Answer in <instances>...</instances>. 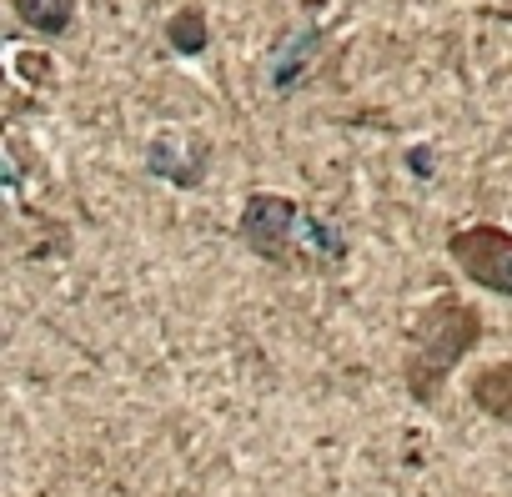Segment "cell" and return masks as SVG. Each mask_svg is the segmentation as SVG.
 I'll return each mask as SVG.
<instances>
[{"mask_svg":"<svg viewBox=\"0 0 512 497\" xmlns=\"http://www.w3.org/2000/svg\"><path fill=\"white\" fill-rule=\"evenodd\" d=\"M312 51H317V31H307V36H297V41L287 46V56H277V71H272V81H277V91H292V86H297V76L307 71V61H312Z\"/></svg>","mask_w":512,"mask_h":497,"instance_id":"obj_8","label":"cell"},{"mask_svg":"<svg viewBox=\"0 0 512 497\" xmlns=\"http://www.w3.org/2000/svg\"><path fill=\"white\" fill-rule=\"evenodd\" d=\"M472 407L497 422V427H512V362H487L477 377H472Z\"/></svg>","mask_w":512,"mask_h":497,"instance_id":"obj_5","label":"cell"},{"mask_svg":"<svg viewBox=\"0 0 512 497\" xmlns=\"http://www.w3.org/2000/svg\"><path fill=\"white\" fill-rule=\"evenodd\" d=\"M161 31H166V46H171L176 56H201V51L211 46V26H206V11H201V6L171 11Z\"/></svg>","mask_w":512,"mask_h":497,"instance_id":"obj_7","label":"cell"},{"mask_svg":"<svg viewBox=\"0 0 512 497\" xmlns=\"http://www.w3.org/2000/svg\"><path fill=\"white\" fill-rule=\"evenodd\" d=\"M206 161H211V146H206L201 136L161 131V136H151V146H146V166H151L161 181L181 186V191L201 186V176H206Z\"/></svg>","mask_w":512,"mask_h":497,"instance_id":"obj_4","label":"cell"},{"mask_svg":"<svg viewBox=\"0 0 512 497\" xmlns=\"http://www.w3.org/2000/svg\"><path fill=\"white\" fill-rule=\"evenodd\" d=\"M11 16L26 31H36L46 41H61L76 26V0H11Z\"/></svg>","mask_w":512,"mask_h":497,"instance_id":"obj_6","label":"cell"},{"mask_svg":"<svg viewBox=\"0 0 512 497\" xmlns=\"http://www.w3.org/2000/svg\"><path fill=\"white\" fill-rule=\"evenodd\" d=\"M236 236L246 252H256L267 267H317V262H342V236L322 221H312L292 196L277 191H251L236 221Z\"/></svg>","mask_w":512,"mask_h":497,"instance_id":"obj_2","label":"cell"},{"mask_svg":"<svg viewBox=\"0 0 512 497\" xmlns=\"http://www.w3.org/2000/svg\"><path fill=\"white\" fill-rule=\"evenodd\" d=\"M447 262L482 292L512 297V231L497 221H472L447 236Z\"/></svg>","mask_w":512,"mask_h":497,"instance_id":"obj_3","label":"cell"},{"mask_svg":"<svg viewBox=\"0 0 512 497\" xmlns=\"http://www.w3.org/2000/svg\"><path fill=\"white\" fill-rule=\"evenodd\" d=\"M482 342V312L467 307L457 292H437L412 332H407V352H402V387L417 407H432L442 382L457 372V362Z\"/></svg>","mask_w":512,"mask_h":497,"instance_id":"obj_1","label":"cell"}]
</instances>
